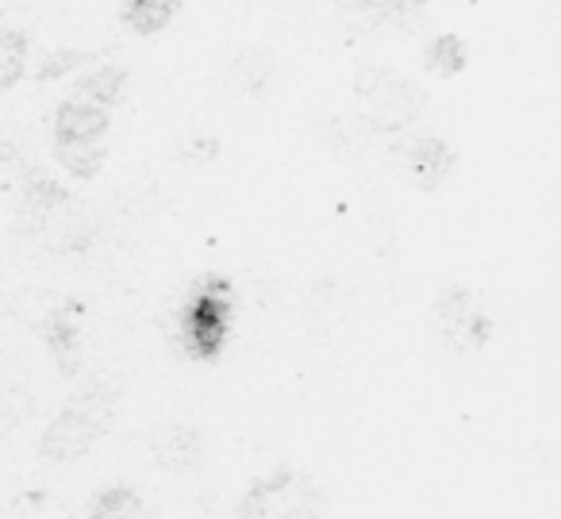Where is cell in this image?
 I'll return each instance as SVG.
<instances>
[{
	"label": "cell",
	"mask_w": 561,
	"mask_h": 519,
	"mask_svg": "<svg viewBox=\"0 0 561 519\" xmlns=\"http://www.w3.org/2000/svg\"><path fill=\"white\" fill-rule=\"evenodd\" d=\"M323 485L300 470H273L239 496V519H323Z\"/></svg>",
	"instance_id": "obj_1"
},
{
	"label": "cell",
	"mask_w": 561,
	"mask_h": 519,
	"mask_svg": "<svg viewBox=\"0 0 561 519\" xmlns=\"http://www.w3.org/2000/svg\"><path fill=\"white\" fill-rule=\"evenodd\" d=\"M112 427V400L101 393H89L62 408L39 439V454L55 465L78 462L81 454L93 450L96 439H104Z\"/></svg>",
	"instance_id": "obj_2"
},
{
	"label": "cell",
	"mask_w": 561,
	"mask_h": 519,
	"mask_svg": "<svg viewBox=\"0 0 561 519\" xmlns=\"http://www.w3.org/2000/svg\"><path fill=\"white\" fill-rule=\"evenodd\" d=\"M234 316V293L224 278L201 281V289L188 301L185 316H181V339H185L188 354L196 358H216L227 342Z\"/></svg>",
	"instance_id": "obj_3"
},
{
	"label": "cell",
	"mask_w": 561,
	"mask_h": 519,
	"mask_svg": "<svg viewBox=\"0 0 561 519\" xmlns=\"http://www.w3.org/2000/svg\"><path fill=\"white\" fill-rule=\"evenodd\" d=\"M354 89H358L362 116H366L377 132H400V127L412 124L415 109H420L415 89L392 70H362Z\"/></svg>",
	"instance_id": "obj_4"
},
{
	"label": "cell",
	"mask_w": 561,
	"mask_h": 519,
	"mask_svg": "<svg viewBox=\"0 0 561 519\" xmlns=\"http://www.w3.org/2000/svg\"><path fill=\"white\" fill-rule=\"evenodd\" d=\"M435 327L454 350H477L489 339V319L477 312L466 289H446L435 304Z\"/></svg>",
	"instance_id": "obj_5"
},
{
	"label": "cell",
	"mask_w": 561,
	"mask_h": 519,
	"mask_svg": "<svg viewBox=\"0 0 561 519\" xmlns=\"http://www.w3.org/2000/svg\"><path fill=\"white\" fill-rule=\"evenodd\" d=\"M108 127H112V109L70 97L55 120V143H104L108 139Z\"/></svg>",
	"instance_id": "obj_6"
},
{
	"label": "cell",
	"mask_w": 561,
	"mask_h": 519,
	"mask_svg": "<svg viewBox=\"0 0 561 519\" xmlns=\"http://www.w3.org/2000/svg\"><path fill=\"white\" fill-rule=\"evenodd\" d=\"M154 458H158V465H162V470H170V473H188V470H193V465L204 458V439H201V431H196V427H188V424L165 427V431L154 439Z\"/></svg>",
	"instance_id": "obj_7"
},
{
	"label": "cell",
	"mask_w": 561,
	"mask_h": 519,
	"mask_svg": "<svg viewBox=\"0 0 561 519\" xmlns=\"http://www.w3.org/2000/svg\"><path fill=\"white\" fill-rule=\"evenodd\" d=\"M85 516L89 519H158L154 511H150V504L142 500L131 485H112V488L93 493L85 504Z\"/></svg>",
	"instance_id": "obj_8"
},
{
	"label": "cell",
	"mask_w": 561,
	"mask_h": 519,
	"mask_svg": "<svg viewBox=\"0 0 561 519\" xmlns=\"http://www.w3.org/2000/svg\"><path fill=\"white\" fill-rule=\"evenodd\" d=\"M39 331H43V342L50 347V354H55L58 370H62L66 377L78 373V319L70 316V308H55L50 316H43Z\"/></svg>",
	"instance_id": "obj_9"
},
{
	"label": "cell",
	"mask_w": 561,
	"mask_h": 519,
	"mask_svg": "<svg viewBox=\"0 0 561 519\" xmlns=\"http://www.w3.org/2000/svg\"><path fill=\"white\" fill-rule=\"evenodd\" d=\"M408 170H412V181L423 189V193H435L454 170V150L446 147L443 139H427L412 150L408 158Z\"/></svg>",
	"instance_id": "obj_10"
},
{
	"label": "cell",
	"mask_w": 561,
	"mask_h": 519,
	"mask_svg": "<svg viewBox=\"0 0 561 519\" xmlns=\"http://www.w3.org/2000/svg\"><path fill=\"white\" fill-rule=\"evenodd\" d=\"M55 158L66 173L89 181L104 170V162H108V147H104V143H55Z\"/></svg>",
	"instance_id": "obj_11"
},
{
	"label": "cell",
	"mask_w": 561,
	"mask_h": 519,
	"mask_svg": "<svg viewBox=\"0 0 561 519\" xmlns=\"http://www.w3.org/2000/svg\"><path fill=\"white\" fill-rule=\"evenodd\" d=\"M178 9H181V0H127L124 24L139 35H154V32H162V27H170Z\"/></svg>",
	"instance_id": "obj_12"
},
{
	"label": "cell",
	"mask_w": 561,
	"mask_h": 519,
	"mask_svg": "<svg viewBox=\"0 0 561 519\" xmlns=\"http://www.w3.org/2000/svg\"><path fill=\"white\" fill-rule=\"evenodd\" d=\"M124 81H127L124 70H116V66H101V70L81 74V78L73 81V97H78V101H93V104L112 109L116 97L124 93Z\"/></svg>",
	"instance_id": "obj_13"
},
{
	"label": "cell",
	"mask_w": 561,
	"mask_h": 519,
	"mask_svg": "<svg viewBox=\"0 0 561 519\" xmlns=\"http://www.w3.org/2000/svg\"><path fill=\"white\" fill-rule=\"evenodd\" d=\"M24 58H27L24 35L12 32V27H0V93L24 78Z\"/></svg>",
	"instance_id": "obj_14"
},
{
	"label": "cell",
	"mask_w": 561,
	"mask_h": 519,
	"mask_svg": "<svg viewBox=\"0 0 561 519\" xmlns=\"http://www.w3.org/2000/svg\"><path fill=\"white\" fill-rule=\"evenodd\" d=\"M427 63H431V70H438V74H458L461 66H466V50H461V43L454 40V35H446V40L431 43Z\"/></svg>",
	"instance_id": "obj_15"
},
{
	"label": "cell",
	"mask_w": 561,
	"mask_h": 519,
	"mask_svg": "<svg viewBox=\"0 0 561 519\" xmlns=\"http://www.w3.org/2000/svg\"><path fill=\"white\" fill-rule=\"evenodd\" d=\"M93 55H81V50H55V55L43 63V78H62V74H70V70H78V66H85Z\"/></svg>",
	"instance_id": "obj_16"
}]
</instances>
